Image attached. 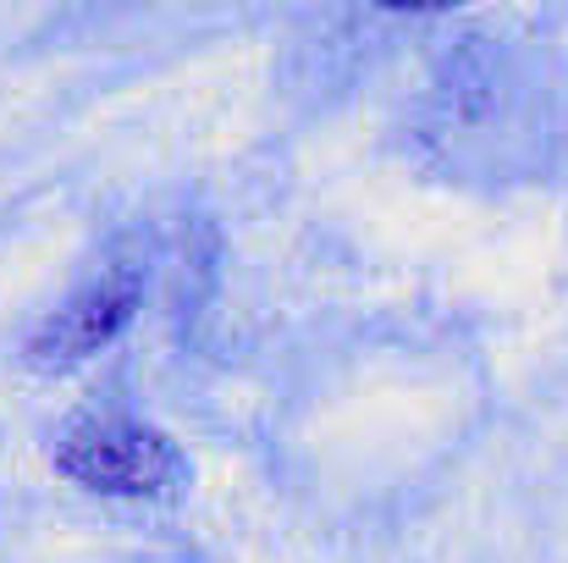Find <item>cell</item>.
I'll return each mask as SVG.
<instances>
[{"instance_id":"obj_2","label":"cell","mask_w":568,"mask_h":563,"mask_svg":"<svg viewBox=\"0 0 568 563\" xmlns=\"http://www.w3.org/2000/svg\"><path fill=\"white\" fill-rule=\"evenodd\" d=\"M150 277L139 260H111L100 271H89L55 310L39 315V326L22 338V360L33 371H72L89 365L94 354H105L144 310Z\"/></svg>"},{"instance_id":"obj_1","label":"cell","mask_w":568,"mask_h":563,"mask_svg":"<svg viewBox=\"0 0 568 563\" xmlns=\"http://www.w3.org/2000/svg\"><path fill=\"white\" fill-rule=\"evenodd\" d=\"M55 475L100 497H166L193 475L172 431L139 414H83L50 442Z\"/></svg>"}]
</instances>
